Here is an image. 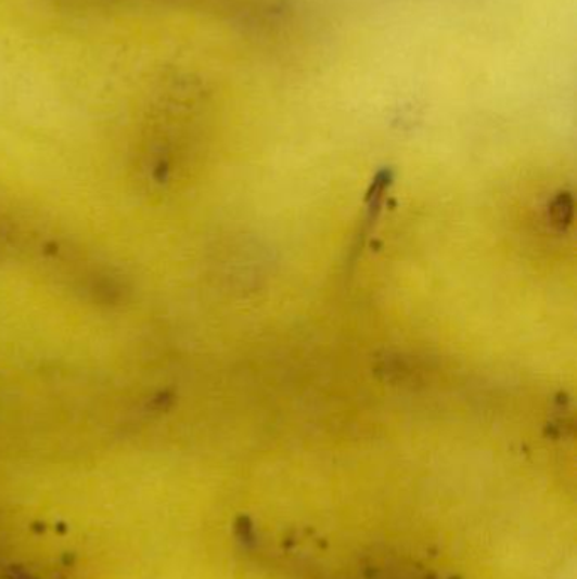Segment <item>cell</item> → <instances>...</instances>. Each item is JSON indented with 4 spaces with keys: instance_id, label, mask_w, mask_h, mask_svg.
Wrapping results in <instances>:
<instances>
[{
    "instance_id": "cell-1",
    "label": "cell",
    "mask_w": 577,
    "mask_h": 579,
    "mask_svg": "<svg viewBox=\"0 0 577 579\" xmlns=\"http://www.w3.org/2000/svg\"><path fill=\"white\" fill-rule=\"evenodd\" d=\"M9 578L11 579H35L33 578L29 572L24 571V569H11V572H9Z\"/></svg>"
}]
</instances>
